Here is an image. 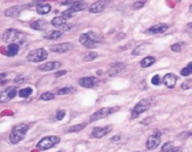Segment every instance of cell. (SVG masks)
<instances>
[{
	"label": "cell",
	"instance_id": "1",
	"mask_svg": "<svg viewBox=\"0 0 192 152\" xmlns=\"http://www.w3.org/2000/svg\"><path fill=\"white\" fill-rule=\"evenodd\" d=\"M25 39V35L20 30L15 28L7 29L2 34V39L6 43L9 44H22Z\"/></svg>",
	"mask_w": 192,
	"mask_h": 152
},
{
	"label": "cell",
	"instance_id": "2",
	"mask_svg": "<svg viewBox=\"0 0 192 152\" xmlns=\"http://www.w3.org/2000/svg\"><path fill=\"white\" fill-rule=\"evenodd\" d=\"M29 125L28 123H23L17 126H14L11 130V132L10 134L9 138L12 144H17L19 142H21L27 135Z\"/></svg>",
	"mask_w": 192,
	"mask_h": 152
},
{
	"label": "cell",
	"instance_id": "3",
	"mask_svg": "<svg viewBox=\"0 0 192 152\" xmlns=\"http://www.w3.org/2000/svg\"><path fill=\"white\" fill-rule=\"evenodd\" d=\"M120 110L119 107H108L101 108L96 112H94L93 115L89 117L90 123H93L95 121H97L101 119L108 117L109 115H112L113 113H116Z\"/></svg>",
	"mask_w": 192,
	"mask_h": 152
},
{
	"label": "cell",
	"instance_id": "4",
	"mask_svg": "<svg viewBox=\"0 0 192 152\" xmlns=\"http://www.w3.org/2000/svg\"><path fill=\"white\" fill-rule=\"evenodd\" d=\"M60 142V138L59 136H46L38 142L36 144V148L40 150H48L50 148L53 147L56 144H58Z\"/></svg>",
	"mask_w": 192,
	"mask_h": 152
},
{
	"label": "cell",
	"instance_id": "5",
	"mask_svg": "<svg viewBox=\"0 0 192 152\" xmlns=\"http://www.w3.org/2000/svg\"><path fill=\"white\" fill-rule=\"evenodd\" d=\"M150 106H151V100L150 98H144V99L139 101L132 110V119H137L142 114H143L150 107Z\"/></svg>",
	"mask_w": 192,
	"mask_h": 152
},
{
	"label": "cell",
	"instance_id": "6",
	"mask_svg": "<svg viewBox=\"0 0 192 152\" xmlns=\"http://www.w3.org/2000/svg\"><path fill=\"white\" fill-rule=\"evenodd\" d=\"M47 51L43 48H38L31 51L27 55V60L30 63H40L47 58Z\"/></svg>",
	"mask_w": 192,
	"mask_h": 152
},
{
	"label": "cell",
	"instance_id": "7",
	"mask_svg": "<svg viewBox=\"0 0 192 152\" xmlns=\"http://www.w3.org/2000/svg\"><path fill=\"white\" fill-rule=\"evenodd\" d=\"M161 136L162 133L160 131H156L153 135L148 137L147 140L145 142V147L148 150H155L156 148L158 147V146L161 143Z\"/></svg>",
	"mask_w": 192,
	"mask_h": 152
},
{
	"label": "cell",
	"instance_id": "8",
	"mask_svg": "<svg viewBox=\"0 0 192 152\" xmlns=\"http://www.w3.org/2000/svg\"><path fill=\"white\" fill-rule=\"evenodd\" d=\"M17 95V88L13 87H8L0 91V103H7L14 98Z\"/></svg>",
	"mask_w": 192,
	"mask_h": 152
},
{
	"label": "cell",
	"instance_id": "9",
	"mask_svg": "<svg viewBox=\"0 0 192 152\" xmlns=\"http://www.w3.org/2000/svg\"><path fill=\"white\" fill-rule=\"evenodd\" d=\"M51 23L56 28L60 29V30H68L72 28V24L68 23L67 20L61 16H57L53 18L52 19V21H51Z\"/></svg>",
	"mask_w": 192,
	"mask_h": 152
},
{
	"label": "cell",
	"instance_id": "10",
	"mask_svg": "<svg viewBox=\"0 0 192 152\" xmlns=\"http://www.w3.org/2000/svg\"><path fill=\"white\" fill-rule=\"evenodd\" d=\"M111 131H112V126L110 125H107L103 127L96 126L92 130V135L96 138H101L109 134Z\"/></svg>",
	"mask_w": 192,
	"mask_h": 152
},
{
	"label": "cell",
	"instance_id": "11",
	"mask_svg": "<svg viewBox=\"0 0 192 152\" xmlns=\"http://www.w3.org/2000/svg\"><path fill=\"white\" fill-rule=\"evenodd\" d=\"M73 45L70 42H63V43H60V44L52 45L50 47V51L52 52H55V53H66V52L69 51L73 49Z\"/></svg>",
	"mask_w": 192,
	"mask_h": 152
},
{
	"label": "cell",
	"instance_id": "12",
	"mask_svg": "<svg viewBox=\"0 0 192 152\" xmlns=\"http://www.w3.org/2000/svg\"><path fill=\"white\" fill-rule=\"evenodd\" d=\"M79 84L84 88H93L96 87L99 83V79L97 78L90 76V77H83L80 78L79 81Z\"/></svg>",
	"mask_w": 192,
	"mask_h": 152
},
{
	"label": "cell",
	"instance_id": "13",
	"mask_svg": "<svg viewBox=\"0 0 192 152\" xmlns=\"http://www.w3.org/2000/svg\"><path fill=\"white\" fill-rule=\"evenodd\" d=\"M178 78L173 73H168L165 75L162 80V82L165 85V87L169 88V89H173L174 88L177 82Z\"/></svg>",
	"mask_w": 192,
	"mask_h": 152
},
{
	"label": "cell",
	"instance_id": "14",
	"mask_svg": "<svg viewBox=\"0 0 192 152\" xmlns=\"http://www.w3.org/2000/svg\"><path fill=\"white\" fill-rule=\"evenodd\" d=\"M169 26L166 23H158L155 24L154 26H150V28H148L146 30V33L151 34V35H156V34H162V33L166 32L168 30Z\"/></svg>",
	"mask_w": 192,
	"mask_h": 152
},
{
	"label": "cell",
	"instance_id": "15",
	"mask_svg": "<svg viewBox=\"0 0 192 152\" xmlns=\"http://www.w3.org/2000/svg\"><path fill=\"white\" fill-rule=\"evenodd\" d=\"M79 41L83 46H84L87 48H89V49H92V48H94L96 47V43L94 42L93 40L91 38L89 37V35L88 33H84V34H81L80 35V38H79Z\"/></svg>",
	"mask_w": 192,
	"mask_h": 152
},
{
	"label": "cell",
	"instance_id": "16",
	"mask_svg": "<svg viewBox=\"0 0 192 152\" xmlns=\"http://www.w3.org/2000/svg\"><path fill=\"white\" fill-rule=\"evenodd\" d=\"M61 67V63L58 61H52V62H47V63H43L38 67V69L41 71H50V70L58 69Z\"/></svg>",
	"mask_w": 192,
	"mask_h": 152
},
{
	"label": "cell",
	"instance_id": "17",
	"mask_svg": "<svg viewBox=\"0 0 192 152\" xmlns=\"http://www.w3.org/2000/svg\"><path fill=\"white\" fill-rule=\"evenodd\" d=\"M30 26L31 28H32L33 30L44 31V30H47V29L48 28L49 24H48L47 21H46L44 19H37V20L32 22L30 24Z\"/></svg>",
	"mask_w": 192,
	"mask_h": 152
},
{
	"label": "cell",
	"instance_id": "18",
	"mask_svg": "<svg viewBox=\"0 0 192 152\" xmlns=\"http://www.w3.org/2000/svg\"><path fill=\"white\" fill-rule=\"evenodd\" d=\"M125 68V64L123 63H117L112 65L108 71V75L109 77H115L120 73L122 72Z\"/></svg>",
	"mask_w": 192,
	"mask_h": 152
},
{
	"label": "cell",
	"instance_id": "19",
	"mask_svg": "<svg viewBox=\"0 0 192 152\" xmlns=\"http://www.w3.org/2000/svg\"><path fill=\"white\" fill-rule=\"evenodd\" d=\"M23 7L21 6H14L7 9L5 11V16L9 17V18H18L20 15Z\"/></svg>",
	"mask_w": 192,
	"mask_h": 152
},
{
	"label": "cell",
	"instance_id": "20",
	"mask_svg": "<svg viewBox=\"0 0 192 152\" xmlns=\"http://www.w3.org/2000/svg\"><path fill=\"white\" fill-rule=\"evenodd\" d=\"M105 3H106V2H104V1H97V2H94L89 7V12L93 13V14L101 13L106 8V4Z\"/></svg>",
	"mask_w": 192,
	"mask_h": 152
},
{
	"label": "cell",
	"instance_id": "21",
	"mask_svg": "<svg viewBox=\"0 0 192 152\" xmlns=\"http://www.w3.org/2000/svg\"><path fill=\"white\" fill-rule=\"evenodd\" d=\"M161 152H183V148L175 147L173 142H166L162 146Z\"/></svg>",
	"mask_w": 192,
	"mask_h": 152
},
{
	"label": "cell",
	"instance_id": "22",
	"mask_svg": "<svg viewBox=\"0 0 192 152\" xmlns=\"http://www.w3.org/2000/svg\"><path fill=\"white\" fill-rule=\"evenodd\" d=\"M87 7H88V4L86 2H81V1H75V2H73L72 5L69 7V9L75 14L76 12L82 11L85 10Z\"/></svg>",
	"mask_w": 192,
	"mask_h": 152
},
{
	"label": "cell",
	"instance_id": "23",
	"mask_svg": "<svg viewBox=\"0 0 192 152\" xmlns=\"http://www.w3.org/2000/svg\"><path fill=\"white\" fill-rule=\"evenodd\" d=\"M19 51V46L17 44H9L7 46L5 54L8 57L15 56Z\"/></svg>",
	"mask_w": 192,
	"mask_h": 152
},
{
	"label": "cell",
	"instance_id": "24",
	"mask_svg": "<svg viewBox=\"0 0 192 152\" xmlns=\"http://www.w3.org/2000/svg\"><path fill=\"white\" fill-rule=\"evenodd\" d=\"M62 34L63 33L60 31V30H50V31H47V33H45L43 38L45 39L55 40L60 37Z\"/></svg>",
	"mask_w": 192,
	"mask_h": 152
},
{
	"label": "cell",
	"instance_id": "25",
	"mask_svg": "<svg viewBox=\"0 0 192 152\" xmlns=\"http://www.w3.org/2000/svg\"><path fill=\"white\" fill-rule=\"evenodd\" d=\"M51 10H52V6L48 3H45V4L38 5L36 11H37L38 14L44 15V14H47V13H49Z\"/></svg>",
	"mask_w": 192,
	"mask_h": 152
},
{
	"label": "cell",
	"instance_id": "26",
	"mask_svg": "<svg viewBox=\"0 0 192 152\" xmlns=\"http://www.w3.org/2000/svg\"><path fill=\"white\" fill-rule=\"evenodd\" d=\"M155 57L153 56H147L144 58L140 62V64H141V67L143 68H146V67H150L153 64H155Z\"/></svg>",
	"mask_w": 192,
	"mask_h": 152
},
{
	"label": "cell",
	"instance_id": "27",
	"mask_svg": "<svg viewBox=\"0 0 192 152\" xmlns=\"http://www.w3.org/2000/svg\"><path fill=\"white\" fill-rule=\"evenodd\" d=\"M146 47H147V44H146V43H143V44L139 45L138 47H137L133 51L132 54H133V55H138H138L143 54V53L145 51V50H146Z\"/></svg>",
	"mask_w": 192,
	"mask_h": 152
},
{
	"label": "cell",
	"instance_id": "28",
	"mask_svg": "<svg viewBox=\"0 0 192 152\" xmlns=\"http://www.w3.org/2000/svg\"><path fill=\"white\" fill-rule=\"evenodd\" d=\"M85 126H86V123H80V124H76V125H73V126H71L70 128L68 129V132H69V133H76V132H79V131H82Z\"/></svg>",
	"mask_w": 192,
	"mask_h": 152
},
{
	"label": "cell",
	"instance_id": "29",
	"mask_svg": "<svg viewBox=\"0 0 192 152\" xmlns=\"http://www.w3.org/2000/svg\"><path fill=\"white\" fill-rule=\"evenodd\" d=\"M33 90L32 88L31 87H26V88H24V89H21L19 91V97L21 98H28L29 96L32 94Z\"/></svg>",
	"mask_w": 192,
	"mask_h": 152
},
{
	"label": "cell",
	"instance_id": "30",
	"mask_svg": "<svg viewBox=\"0 0 192 152\" xmlns=\"http://www.w3.org/2000/svg\"><path fill=\"white\" fill-rule=\"evenodd\" d=\"M97 57H98V54L96 52L90 51L84 55V57L83 58V60L86 61V62H91V61H93L94 59H96Z\"/></svg>",
	"mask_w": 192,
	"mask_h": 152
},
{
	"label": "cell",
	"instance_id": "31",
	"mask_svg": "<svg viewBox=\"0 0 192 152\" xmlns=\"http://www.w3.org/2000/svg\"><path fill=\"white\" fill-rule=\"evenodd\" d=\"M73 90H74V87H73V86H67V87H64L63 88H61V89L58 90L57 91V95H68V94H70Z\"/></svg>",
	"mask_w": 192,
	"mask_h": 152
},
{
	"label": "cell",
	"instance_id": "32",
	"mask_svg": "<svg viewBox=\"0 0 192 152\" xmlns=\"http://www.w3.org/2000/svg\"><path fill=\"white\" fill-rule=\"evenodd\" d=\"M55 98V95L52 92H49V91H47V92H44L41 95H40V99L44 101H50L54 99Z\"/></svg>",
	"mask_w": 192,
	"mask_h": 152
},
{
	"label": "cell",
	"instance_id": "33",
	"mask_svg": "<svg viewBox=\"0 0 192 152\" xmlns=\"http://www.w3.org/2000/svg\"><path fill=\"white\" fill-rule=\"evenodd\" d=\"M192 73V63L191 62L188 63V65L186 67L183 68L182 70H180V74L183 76H188L189 75H190Z\"/></svg>",
	"mask_w": 192,
	"mask_h": 152
},
{
	"label": "cell",
	"instance_id": "34",
	"mask_svg": "<svg viewBox=\"0 0 192 152\" xmlns=\"http://www.w3.org/2000/svg\"><path fill=\"white\" fill-rule=\"evenodd\" d=\"M151 83L155 86H158L162 83V79H161L159 75H155V76H153V78L151 79Z\"/></svg>",
	"mask_w": 192,
	"mask_h": 152
},
{
	"label": "cell",
	"instance_id": "35",
	"mask_svg": "<svg viewBox=\"0 0 192 152\" xmlns=\"http://www.w3.org/2000/svg\"><path fill=\"white\" fill-rule=\"evenodd\" d=\"M66 115V112L64 110H57V112H56V119L59 120V121H60L63 119V117L65 116Z\"/></svg>",
	"mask_w": 192,
	"mask_h": 152
},
{
	"label": "cell",
	"instance_id": "36",
	"mask_svg": "<svg viewBox=\"0 0 192 152\" xmlns=\"http://www.w3.org/2000/svg\"><path fill=\"white\" fill-rule=\"evenodd\" d=\"M171 50L173 51L179 52V51H181L182 47H181V45L179 42H176V43H174V44L171 45Z\"/></svg>",
	"mask_w": 192,
	"mask_h": 152
},
{
	"label": "cell",
	"instance_id": "37",
	"mask_svg": "<svg viewBox=\"0 0 192 152\" xmlns=\"http://www.w3.org/2000/svg\"><path fill=\"white\" fill-rule=\"evenodd\" d=\"M145 1H138V2H135L133 5V7H134V9L138 10V9H141L142 7H144V5H145Z\"/></svg>",
	"mask_w": 192,
	"mask_h": 152
},
{
	"label": "cell",
	"instance_id": "38",
	"mask_svg": "<svg viewBox=\"0 0 192 152\" xmlns=\"http://www.w3.org/2000/svg\"><path fill=\"white\" fill-rule=\"evenodd\" d=\"M181 87H182V89L183 90L190 89V87H191V80L189 79L187 80V81H185V82L182 84Z\"/></svg>",
	"mask_w": 192,
	"mask_h": 152
},
{
	"label": "cell",
	"instance_id": "39",
	"mask_svg": "<svg viewBox=\"0 0 192 152\" xmlns=\"http://www.w3.org/2000/svg\"><path fill=\"white\" fill-rule=\"evenodd\" d=\"M7 74L6 73H2V74H0V84L1 85H3L5 83H7L8 81L7 80L5 79V78L7 77Z\"/></svg>",
	"mask_w": 192,
	"mask_h": 152
},
{
	"label": "cell",
	"instance_id": "40",
	"mask_svg": "<svg viewBox=\"0 0 192 152\" xmlns=\"http://www.w3.org/2000/svg\"><path fill=\"white\" fill-rule=\"evenodd\" d=\"M67 74V70H59L57 72L55 73V77L56 78H60L61 76H63Z\"/></svg>",
	"mask_w": 192,
	"mask_h": 152
},
{
	"label": "cell",
	"instance_id": "41",
	"mask_svg": "<svg viewBox=\"0 0 192 152\" xmlns=\"http://www.w3.org/2000/svg\"><path fill=\"white\" fill-rule=\"evenodd\" d=\"M24 82H25V77H24L23 75H19L15 79V82H16V83H23Z\"/></svg>",
	"mask_w": 192,
	"mask_h": 152
},
{
	"label": "cell",
	"instance_id": "42",
	"mask_svg": "<svg viewBox=\"0 0 192 152\" xmlns=\"http://www.w3.org/2000/svg\"><path fill=\"white\" fill-rule=\"evenodd\" d=\"M73 1H64V2H61V5H63V6H64V5H65V6H68V5H69V6H71L72 3H73Z\"/></svg>",
	"mask_w": 192,
	"mask_h": 152
},
{
	"label": "cell",
	"instance_id": "43",
	"mask_svg": "<svg viewBox=\"0 0 192 152\" xmlns=\"http://www.w3.org/2000/svg\"><path fill=\"white\" fill-rule=\"evenodd\" d=\"M120 138H121V137H120L119 135H115L111 138V140L112 141H118V140H120Z\"/></svg>",
	"mask_w": 192,
	"mask_h": 152
},
{
	"label": "cell",
	"instance_id": "44",
	"mask_svg": "<svg viewBox=\"0 0 192 152\" xmlns=\"http://www.w3.org/2000/svg\"><path fill=\"white\" fill-rule=\"evenodd\" d=\"M35 2H36V3H40V2H40V1H36ZM31 3H35V2H31ZM35 4H31V5H28V6H30V7H31V6H35Z\"/></svg>",
	"mask_w": 192,
	"mask_h": 152
},
{
	"label": "cell",
	"instance_id": "45",
	"mask_svg": "<svg viewBox=\"0 0 192 152\" xmlns=\"http://www.w3.org/2000/svg\"><path fill=\"white\" fill-rule=\"evenodd\" d=\"M134 152H141V151H134Z\"/></svg>",
	"mask_w": 192,
	"mask_h": 152
},
{
	"label": "cell",
	"instance_id": "46",
	"mask_svg": "<svg viewBox=\"0 0 192 152\" xmlns=\"http://www.w3.org/2000/svg\"><path fill=\"white\" fill-rule=\"evenodd\" d=\"M58 152H62V151H58Z\"/></svg>",
	"mask_w": 192,
	"mask_h": 152
}]
</instances>
